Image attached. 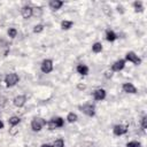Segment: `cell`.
Here are the masks:
<instances>
[{"label": "cell", "mask_w": 147, "mask_h": 147, "mask_svg": "<svg viewBox=\"0 0 147 147\" xmlns=\"http://www.w3.org/2000/svg\"><path fill=\"white\" fill-rule=\"evenodd\" d=\"M52 121L54 122V124H55L56 129H59V127H62V126L64 125V119H63L62 117H54Z\"/></svg>", "instance_id": "21"}, {"label": "cell", "mask_w": 147, "mask_h": 147, "mask_svg": "<svg viewBox=\"0 0 147 147\" xmlns=\"http://www.w3.org/2000/svg\"><path fill=\"white\" fill-rule=\"evenodd\" d=\"M105 77L106 78H111L113 77V71L109 69V70H106L105 71Z\"/></svg>", "instance_id": "31"}, {"label": "cell", "mask_w": 147, "mask_h": 147, "mask_svg": "<svg viewBox=\"0 0 147 147\" xmlns=\"http://www.w3.org/2000/svg\"><path fill=\"white\" fill-rule=\"evenodd\" d=\"M6 103H7V98L0 94V108L5 107V106H6Z\"/></svg>", "instance_id": "29"}, {"label": "cell", "mask_w": 147, "mask_h": 147, "mask_svg": "<svg viewBox=\"0 0 147 147\" xmlns=\"http://www.w3.org/2000/svg\"><path fill=\"white\" fill-rule=\"evenodd\" d=\"M72 25H74V22L71 21V20H62L61 21V23H60V26H61V29L62 30H70L71 28H72Z\"/></svg>", "instance_id": "14"}, {"label": "cell", "mask_w": 147, "mask_h": 147, "mask_svg": "<svg viewBox=\"0 0 147 147\" xmlns=\"http://www.w3.org/2000/svg\"><path fill=\"white\" fill-rule=\"evenodd\" d=\"M46 119L42 118V117H34L31 123H30V126H31V130L33 132H39L42 130L44 126H46Z\"/></svg>", "instance_id": "1"}, {"label": "cell", "mask_w": 147, "mask_h": 147, "mask_svg": "<svg viewBox=\"0 0 147 147\" xmlns=\"http://www.w3.org/2000/svg\"><path fill=\"white\" fill-rule=\"evenodd\" d=\"M17 33H18V31H17L16 28H8V30H7V34H8V37L11 38V39L16 38V37H17Z\"/></svg>", "instance_id": "19"}, {"label": "cell", "mask_w": 147, "mask_h": 147, "mask_svg": "<svg viewBox=\"0 0 147 147\" xmlns=\"http://www.w3.org/2000/svg\"><path fill=\"white\" fill-rule=\"evenodd\" d=\"M141 127H142L144 130L147 127V117H146V116H144V117L141 118Z\"/></svg>", "instance_id": "30"}, {"label": "cell", "mask_w": 147, "mask_h": 147, "mask_svg": "<svg viewBox=\"0 0 147 147\" xmlns=\"http://www.w3.org/2000/svg\"><path fill=\"white\" fill-rule=\"evenodd\" d=\"M79 108H80L82 113H84L88 117H93L95 115V107L93 105H91V103H85V105L80 106Z\"/></svg>", "instance_id": "5"}, {"label": "cell", "mask_w": 147, "mask_h": 147, "mask_svg": "<svg viewBox=\"0 0 147 147\" xmlns=\"http://www.w3.org/2000/svg\"><path fill=\"white\" fill-rule=\"evenodd\" d=\"M116 9H117V11H118V13H121V14H123V13L125 11V10H124V7H123L122 5H117Z\"/></svg>", "instance_id": "32"}, {"label": "cell", "mask_w": 147, "mask_h": 147, "mask_svg": "<svg viewBox=\"0 0 147 147\" xmlns=\"http://www.w3.org/2000/svg\"><path fill=\"white\" fill-rule=\"evenodd\" d=\"M40 147H53L52 145H49V144H42Z\"/></svg>", "instance_id": "34"}, {"label": "cell", "mask_w": 147, "mask_h": 147, "mask_svg": "<svg viewBox=\"0 0 147 147\" xmlns=\"http://www.w3.org/2000/svg\"><path fill=\"white\" fill-rule=\"evenodd\" d=\"M125 61H129V62H131V63H133V64H136V65H139V64H141V59L137 55V53H134L133 51H130V52H127L126 54H125V59H124Z\"/></svg>", "instance_id": "4"}, {"label": "cell", "mask_w": 147, "mask_h": 147, "mask_svg": "<svg viewBox=\"0 0 147 147\" xmlns=\"http://www.w3.org/2000/svg\"><path fill=\"white\" fill-rule=\"evenodd\" d=\"M20 82V76L16 72H9L5 76V84L7 87H13Z\"/></svg>", "instance_id": "2"}, {"label": "cell", "mask_w": 147, "mask_h": 147, "mask_svg": "<svg viewBox=\"0 0 147 147\" xmlns=\"http://www.w3.org/2000/svg\"><path fill=\"white\" fill-rule=\"evenodd\" d=\"M64 145H65V142H64V139H62V138H57V139H55L54 140V142H53V147H64Z\"/></svg>", "instance_id": "22"}, {"label": "cell", "mask_w": 147, "mask_h": 147, "mask_svg": "<svg viewBox=\"0 0 147 147\" xmlns=\"http://www.w3.org/2000/svg\"><path fill=\"white\" fill-rule=\"evenodd\" d=\"M125 63H126V61L125 60H123V59H119V60H117V61H115L113 64H111V71L113 72H118V71H122L123 69H124V67H125Z\"/></svg>", "instance_id": "7"}, {"label": "cell", "mask_w": 147, "mask_h": 147, "mask_svg": "<svg viewBox=\"0 0 147 147\" xmlns=\"http://www.w3.org/2000/svg\"><path fill=\"white\" fill-rule=\"evenodd\" d=\"M21 123V118L18 117V116H10L9 118H8V124L10 125V126H13V125H18Z\"/></svg>", "instance_id": "18"}, {"label": "cell", "mask_w": 147, "mask_h": 147, "mask_svg": "<svg viewBox=\"0 0 147 147\" xmlns=\"http://www.w3.org/2000/svg\"><path fill=\"white\" fill-rule=\"evenodd\" d=\"M21 15H22V17L25 18V20L30 18V17L32 16V7L29 6V5L23 6V7L21 8Z\"/></svg>", "instance_id": "11"}, {"label": "cell", "mask_w": 147, "mask_h": 147, "mask_svg": "<svg viewBox=\"0 0 147 147\" xmlns=\"http://www.w3.org/2000/svg\"><path fill=\"white\" fill-rule=\"evenodd\" d=\"M63 1H61V0H51L49 2H48V7H49V9H52V10H59L62 6H63Z\"/></svg>", "instance_id": "12"}, {"label": "cell", "mask_w": 147, "mask_h": 147, "mask_svg": "<svg viewBox=\"0 0 147 147\" xmlns=\"http://www.w3.org/2000/svg\"><path fill=\"white\" fill-rule=\"evenodd\" d=\"M32 31H33V33H40V32H42V31H44V24H41V23L36 24V25L33 26Z\"/></svg>", "instance_id": "24"}, {"label": "cell", "mask_w": 147, "mask_h": 147, "mask_svg": "<svg viewBox=\"0 0 147 147\" xmlns=\"http://www.w3.org/2000/svg\"><path fill=\"white\" fill-rule=\"evenodd\" d=\"M18 126L17 125H13V126H10L9 127V130H8V133H9V136H11V137H15L17 133H18Z\"/></svg>", "instance_id": "23"}, {"label": "cell", "mask_w": 147, "mask_h": 147, "mask_svg": "<svg viewBox=\"0 0 147 147\" xmlns=\"http://www.w3.org/2000/svg\"><path fill=\"white\" fill-rule=\"evenodd\" d=\"M132 6H133V9H134L136 13H142L144 9H145L144 3H142L141 1H134V2L132 3Z\"/></svg>", "instance_id": "17"}, {"label": "cell", "mask_w": 147, "mask_h": 147, "mask_svg": "<svg viewBox=\"0 0 147 147\" xmlns=\"http://www.w3.org/2000/svg\"><path fill=\"white\" fill-rule=\"evenodd\" d=\"M42 14L41 7H32V16H40Z\"/></svg>", "instance_id": "25"}, {"label": "cell", "mask_w": 147, "mask_h": 147, "mask_svg": "<svg viewBox=\"0 0 147 147\" xmlns=\"http://www.w3.org/2000/svg\"><path fill=\"white\" fill-rule=\"evenodd\" d=\"M76 71H77V74H79L80 76H86V75H88L90 68H88L86 64L80 63V64H78V65L76 67Z\"/></svg>", "instance_id": "13"}, {"label": "cell", "mask_w": 147, "mask_h": 147, "mask_svg": "<svg viewBox=\"0 0 147 147\" xmlns=\"http://www.w3.org/2000/svg\"><path fill=\"white\" fill-rule=\"evenodd\" d=\"M53 69H54V64L51 59H45L40 64V70L44 74H51Z\"/></svg>", "instance_id": "3"}, {"label": "cell", "mask_w": 147, "mask_h": 147, "mask_svg": "<svg viewBox=\"0 0 147 147\" xmlns=\"http://www.w3.org/2000/svg\"><path fill=\"white\" fill-rule=\"evenodd\" d=\"M116 38H117V36H116V33H115L113 30H108V31L106 32V39H107L108 41H114Z\"/></svg>", "instance_id": "20"}, {"label": "cell", "mask_w": 147, "mask_h": 147, "mask_svg": "<svg viewBox=\"0 0 147 147\" xmlns=\"http://www.w3.org/2000/svg\"><path fill=\"white\" fill-rule=\"evenodd\" d=\"M126 147H141V144L137 140H131L126 144Z\"/></svg>", "instance_id": "26"}, {"label": "cell", "mask_w": 147, "mask_h": 147, "mask_svg": "<svg viewBox=\"0 0 147 147\" xmlns=\"http://www.w3.org/2000/svg\"><path fill=\"white\" fill-rule=\"evenodd\" d=\"M3 127H5V124H3V122L0 119V130H2Z\"/></svg>", "instance_id": "33"}, {"label": "cell", "mask_w": 147, "mask_h": 147, "mask_svg": "<svg viewBox=\"0 0 147 147\" xmlns=\"http://www.w3.org/2000/svg\"><path fill=\"white\" fill-rule=\"evenodd\" d=\"M65 119H67V122H68V123L72 124V123H76V122H77V119H78V116H77V114H76V113H74V111H70V113H68V115H67Z\"/></svg>", "instance_id": "16"}, {"label": "cell", "mask_w": 147, "mask_h": 147, "mask_svg": "<svg viewBox=\"0 0 147 147\" xmlns=\"http://www.w3.org/2000/svg\"><path fill=\"white\" fill-rule=\"evenodd\" d=\"M102 49H103V46H102V44H101L100 41H95V42L92 45V52H93L94 54L101 53Z\"/></svg>", "instance_id": "15"}, {"label": "cell", "mask_w": 147, "mask_h": 147, "mask_svg": "<svg viewBox=\"0 0 147 147\" xmlns=\"http://www.w3.org/2000/svg\"><path fill=\"white\" fill-rule=\"evenodd\" d=\"M25 103H26V96L24 94H18L13 99V105L16 108H22L25 106Z\"/></svg>", "instance_id": "6"}, {"label": "cell", "mask_w": 147, "mask_h": 147, "mask_svg": "<svg viewBox=\"0 0 147 147\" xmlns=\"http://www.w3.org/2000/svg\"><path fill=\"white\" fill-rule=\"evenodd\" d=\"M102 10H103V13L107 14V15H110V14H111V7L108 6V5H103V6H102Z\"/></svg>", "instance_id": "28"}, {"label": "cell", "mask_w": 147, "mask_h": 147, "mask_svg": "<svg viewBox=\"0 0 147 147\" xmlns=\"http://www.w3.org/2000/svg\"><path fill=\"white\" fill-rule=\"evenodd\" d=\"M76 87H77V90H78V91H84V90H86L87 85H86L85 83H83V82H79V83H77Z\"/></svg>", "instance_id": "27"}, {"label": "cell", "mask_w": 147, "mask_h": 147, "mask_svg": "<svg viewBox=\"0 0 147 147\" xmlns=\"http://www.w3.org/2000/svg\"><path fill=\"white\" fill-rule=\"evenodd\" d=\"M122 88H123V91L125 92V93H127V94H136L137 92H138V90H137V87L132 84V83H124L123 85H122Z\"/></svg>", "instance_id": "10"}, {"label": "cell", "mask_w": 147, "mask_h": 147, "mask_svg": "<svg viewBox=\"0 0 147 147\" xmlns=\"http://www.w3.org/2000/svg\"><path fill=\"white\" fill-rule=\"evenodd\" d=\"M127 132V126L124 125V124H116L114 127H113V133L117 137L119 136H123Z\"/></svg>", "instance_id": "8"}, {"label": "cell", "mask_w": 147, "mask_h": 147, "mask_svg": "<svg viewBox=\"0 0 147 147\" xmlns=\"http://www.w3.org/2000/svg\"><path fill=\"white\" fill-rule=\"evenodd\" d=\"M106 96H107V92H106L105 88H96L93 92V98L96 101H102V100L106 99Z\"/></svg>", "instance_id": "9"}]
</instances>
